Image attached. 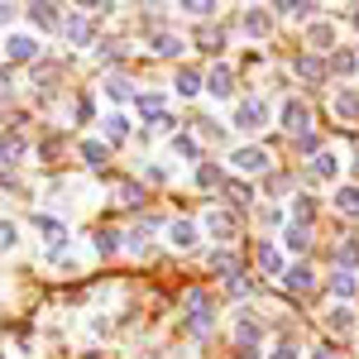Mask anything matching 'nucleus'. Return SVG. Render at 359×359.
Here are the masks:
<instances>
[{
	"label": "nucleus",
	"mask_w": 359,
	"mask_h": 359,
	"mask_svg": "<svg viewBox=\"0 0 359 359\" xmlns=\"http://www.w3.org/2000/svg\"><path fill=\"white\" fill-rule=\"evenodd\" d=\"M331 67H335V72H345V77H350V72L359 67V57H355V53H345V48H335V53H331Z\"/></svg>",
	"instance_id": "nucleus-24"
},
{
	"label": "nucleus",
	"mask_w": 359,
	"mask_h": 359,
	"mask_svg": "<svg viewBox=\"0 0 359 359\" xmlns=\"http://www.w3.org/2000/svg\"><path fill=\"white\" fill-rule=\"evenodd\" d=\"M235 168L240 172H269V154L264 149H240L235 154Z\"/></svg>",
	"instance_id": "nucleus-6"
},
{
	"label": "nucleus",
	"mask_w": 359,
	"mask_h": 359,
	"mask_svg": "<svg viewBox=\"0 0 359 359\" xmlns=\"http://www.w3.org/2000/svg\"><path fill=\"white\" fill-rule=\"evenodd\" d=\"M335 259H340V264H345V273H350V269L359 264V245H340V254H335Z\"/></svg>",
	"instance_id": "nucleus-32"
},
{
	"label": "nucleus",
	"mask_w": 359,
	"mask_h": 359,
	"mask_svg": "<svg viewBox=\"0 0 359 359\" xmlns=\"http://www.w3.org/2000/svg\"><path fill=\"white\" fill-rule=\"evenodd\" d=\"M101 125H106V139H111V144H120V139H125V130H130V120H125V115H106Z\"/></svg>",
	"instance_id": "nucleus-21"
},
{
	"label": "nucleus",
	"mask_w": 359,
	"mask_h": 359,
	"mask_svg": "<svg viewBox=\"0 0 359 359\" xmlns=\"http://www.w3.org/2000/svg\"><path fill=\"white\" fill-rule=\"evenodd\" d=\"M335 111L345 115V120H355V115H359V96H355V91H340V96H335Z\"/></svg>",
	"instance_id": "nucleus-23"
},
{
	"label": "nucleus",
	"mask_w": 359,
	"mask_h": 359,
	"mask_svg": "<svg viewBox=\"0 0 359 359\" xmlns=\"http://www.w3.org/2000/svg\"><path fill=\"white\" fill-rule=\"evenodd\" d=\"M326 321H331L335 335H345L350 326H355V311H350V306H331V316H326Z\"/></svg>",
	"instance_id": "nucleus-16"
},
{
	"label": "nucleus",
	"mask_w": 359,
	"mask_h": 359,
	"mask_svg": "<svg viewBox=\"0 0 359 359\" xmlns=\"http://www.w3.org/2000/svg\"><path fill=\"white\" fill-rule=\"evenodd\" d=\"M172 154H182V158H196V139H192V135H177V139H172Z\"/></svg>",
	"instance_id": "nucleus-31"
},
{
	"label": "nucleus",
	"mask_w": 359,
	"mask_h": 359,
	"mask_svg": "<svg viewBox=\"0 0 359 359\" xmlns=\"http://www.w3.org/2000/svg\"><path fill=\"white\" fill-rule=\"evenodd\" d=\"M115 249H120V235H115V230H101V235H96V254H101V259H111Z\"/></svg>",
	"instance_id": "nucleus-25"
},
{
	"label": "nucleus",
	"mask_w": 359,
	"mask_h": 359,
	"mask_svg": "<svg viewBox=\"0 0 359 359\" xmlns=\"http://www.w3.org/2000/svg\"><path fill=\"white\" fill-rule=\"evenodd\" d=\"M306 120H311V115H306L302 101H287V106H283V130H287V135L302 139V135H306Z\"/></svg>",
	"instance_id": "nucleus-4"
},
{
	"label": "nucleus",
	"mask_w": 359,
	"mask_h": 359,
	"mask_svg": "<svg viewBox=\"0 0 359 359\" xmlns=\"http://www.w3.org/2000/svg\"><path fill=\"white\" fill-rule=\"evenodd\" d=\"M273 10L278 15H292V20H306L316 5H311V0H283V5H273Z\"/></svg>",
	"instance_id": "nucleus-18"
},
{
	"label": "nucleus",
	"mask_w": 359,
	"mask_h": 359,
	"mask_svg": "<svg viewBox=\"0 0 359 359\" xmlns=\"http://www.w3.org/2000/svg\"><path fill=\"white\" fill-rule=\"evenodd\" d=\"M106 91H111L115 101H125V96H130V82H125V77H111V82H106Z\"/></svg>",
	"instance_id": "nucleus-33"
},
{
	"label": "nucleus",
	"mask_w": 359,
	"mask_h": 359,
	"mask_svg": "<svg viewBox=\"0 0 359 359\" xmlns=\"http://www.w3.org/2000/svg\"><path fill=\"white\" fill-rule=\"evenodd\" d=\"M29 20L39 29H53L57 25V5H29Z\"/></svg>",
	"instance_id": "nucleus-14"
},
{
	"label": "nucleus",
	"mask_w": 359,
	"mask_h": 359,
	"mask_svg": "<svg viewBox=\"0 0 359 359\" xmlns=\"http://www.w3.org/2000/svg\"><path fill=\"white\" fill-rule=\"evenodd\" d=\"M283 240H287V249H292V254H306V245H311V235H306V225H287V235H283Z\"/></svg>",
	"instance_id": "nucleus-13"
},
{
	"label": "nucleus",
	"mask_w": 359,
	"mask_h": 359,
	"mask_svg": "<svg viewBox=\"0 0 359 359\" xmlns=\"http://www.w3.org/2000/svg\"><path fill=\"white\" fill-rule=\"evenodd\" d=\"M211 264H216V273H225L230 283H240V259H235V254H221V249H216V259H211Z\"/></svg>",
	"instance_id": "nucleus-15"
},
{
	"label": "nucleus",
	"mask_w": 359,
	"mask_h": 359,
	"mask_svg": "<svg viewBox=\"0 0 359 359\" xmlns=\"http://www.w3.org/2000/svg\"><path fill=\"white\" fill-rule=\"evenodd\" d=\"M355 25H359V10H355Z\"/></svg>",
	"instance_id": "nucleus-43"
},
{
	"label": "nucleus",
	"mask_w": 359,
	"mask_h": 359,
	"mask_svg": "<svg viewBox=\"0 0 359 359\" xmlns=\"http://www.w3.org/2000/svg\"><path fill=\"white\" fill-rule=\"evenodd\" d=\"M120 201H125V206H139V187H135V182L120 187Z\"/></svg>",
	"instance_id": "nucleus-38"
},
{
	"label": "nucleus",
	"mask_w": 359,
	"mask_h": 359,
	"mask_svg": "<svg viewBox=\"0 0 359 359\" xmlns=\"http://www.w3.org/2000/svg\"><path fill=\"white\" fill-rule=\"evenodd\" d=\"M259 269H269V273H278V269H283V259H278L273 245H259Z\"/></svg>",
	"instance_id": "nucleus-27"
},
{
	"label": "nucleus",
	"mask_w": 359,
	"mask_h": 359,
	"mask_svg": "<svg viewBox=\"0 0 359 359\" xmlns=\"http://www.w3.org/2000/svg\"><path fill=\"white\" fill-rule=\"evenodd\" d=\"M292 216H297V221H311V201H306V196H297V201H292Z\"/></svg>",
	"instance_id": "nucleus-36"
},
{
	"label": "nucleus",
	"mask_w": 359,
	"mask_h": 359,
	"mask_svg": "<svg viewBox=\"0 0 359 359\" xmlns=\"http://www.w3.org/2000/svg\"><path fill=\"white\" fill-rule=\"evenodd\" d=\"M245 34L264 39V34H269V15H264V10H249V15H245Z\"/></svg>",
	"instance_id": "nucleus-19"
},
{
	"label": "nucleus",
	"mask_w": 359,
	"mask_h": 359,
	"mask_svg": "<svg viewBox=\"0 0 359 359\" xmlns=\"http://www.w3.org/2000/svg\"><path fill=\"white\" fill-rule=\"evenodd\" d=\"M206 230H211L216 240H230V235H235V216H225V211H211V216H206Z\"/></svg>",
	"instance_id": "nucleus-9"
},
{
	"label": "nucleus",
	"mask_w": 359,
	"mask_h": 359,
	"mask_svg": "<svg viewBox=\"0 0 359 359\" xmlns=\"http://www.w3.org/2000/svg\"><path fill=\"white\" fill-rule=\"evenodd\" d=\"M82 158L91 168H106V144H96V139H91V144H82Z\"/></svg>",
	"instance_id": "nucleus-26"
},
{
	"label": "nucleus",
	"mask_w": 359,
	"mask_h": 359,
	"mask_svg": "<svg viewBox=\"0 0 359 359\" xmlns=\"http://www.w3.org/2000/svg\"><path fill=\"white\" fill-rule=\"evenodd\" d=\"M5 86H10V77H5V72H0V91H5Z\"/></svg>",
	"instance_id": "nucleus-41"
},
{
	"label": "nucleus",
	"mask_w": 359,
	"mask_h": 359,
	"mask_svg": "<svg viewBox=\"0 0 359 359\" xmlns=\"http://www.w3.org/2000/svg\"><path fill=\"white\" fill-rule=\"evenodd\" d=\"M15 240H20V230H15V225H10V221H0V249H10V245H15Z\"/></svg>",
	"instance_id": "nucleus-34"
},
{
	"label": "nucleus",
	"mask_w": 359,
	"mask_h": 359,
	"mask_svg": "<svg viewBox=\"0 0 359 359\" xmlns=\"http://www.w3.org/2000/svg\"><path fill=\"white\" fill-rule=\"evenodd\" d=\"M297 72H302L306 82H316V77H321L326 67H321V57H297Z\"/></svg>",
	"instance_id": "nucleus-29"
},
{
	"label": "nucleus",
	"mask_w": 359,
	"mask_h": 359,
	"mask_svg": "<svg viewBox=\"0 0 359 359\" xmlns=\"http://www.w3.org/2000/svg\"><path fill=\"white\" fill-rule=\"evenodd\" d=\"M182 10H192V15H201V20H206V15H211V10H216V5H211V0H187V5H182Z\"/></svg>",
	"instance_id": "nucleus-37"
},
{
	"label": "nucleus",
	"mask_w": 359,
	"mask_h": 359,
	"mask_svg": "<svg viewBox=\"0 0 359 359\" xmlns=\"http://www.w3.org/2000/svg\"><path fill=\"white\" fill-rule=\"evenodd\" d=\"M154 53L158 57H177L182 53V39H177V34H154Z\"/></svg>",
	"instance_id": "nucleus-11"
},
{
	"label": "nucleus",
	"mask_w": 359,
	"mask_h": 359,
	"mask_svg": "<svg viewBox=\"0 0 359 359\" xmlns=\"http://www.w3.org/2000/svg\"><path fill=\"white\" fill-rule=\"evenodd\" d=\"M259 125H269V106L264 101H245L235 111V130H259Z\"/></svg>",
	"instance_id": "nucleus-3"
},
{
	"label": "nucleus",
	"mask_w": 359,
	"mask_h": 359,
	"mask_svg": "<svg viewBox=\"0 0 359 359\" xmlns=\"http://www.w3.org/2000/svg\"><path fill=\"white\" fill-rule=\"evenodd\" d=\"M62 34H67V43H77V48L91 43V25H86L82 15H67V20H62Z\"/></svg>",
	"instance_id": "nucleus-5"
},
{
	"label": "nucleus",
	"mask_w": 359,
	"mask_h": 359,
	"mask_svg": "<svg viewBox=\"0 0 359 359\" xmlns=\"http://www.w3.org/2000/svg\"><path fill=\"white\" fill-rule=\"evenodd\" d=\"M283 283H287L292 292H311V283H316V278H311V269H306V264H292V269L283 273Z\"/></svg>",
	"instance_id": "nucleus-8"
},
{
	"label": "nucleus",
	"mask_w": 359,
	"mask_h": 359,
	"mask_svg": "<svg viewBox=\"0 0 359 359\" xmlns=\"http://www.w3.org/2000/svg\"><path fill=\"white\" fill-rule=\"evenodd\" d=\"M5 53H10V62H34L39 57V39L34 34H10L5 39Z\"/></svg>",
	"instance_id": "nucleus-2"
},
{
	"label": "nucleus",
	"mask_w": 359,
	"mask_h": 359,
	"mask_svg": "<svg viewBox=\"0 0 359 359\" xmlns=\"http://www.w3.org/2000/svg\"><path fill=\"white\" fill-rule=\"evenodd\" d=\"M196 182H201V187H221V168L201 163V168H196Z\"/></svg>",
	"instance_id": "nucleus-28"
},
{
	"label": "nucleus",
	"mask_w": 359,
	"mask_h": 359,
	"mask_svg": "<svg viewBox=\"0 0 359 359\" xmlns=\"http://www.w3.org/2000/svg\"><path fill=\"white\" fill-rule=\"evenodd\" d=\"M187 326H192L196 335L211 331V297H206V292H192V297H187Z\"/></svg>",
	"instance_id": "nucleus-1"
},
{
	"label": "nucleus",
	"mask_w": 359,
	"mask_h": 359,
	"mask_svg": "<svg viewBox=\"0 0 359 359\" xmlns=\"http://www.w3.org/2000/svg\"><path fill=\"white\" fill-rule=\"evenodd\" d=\"M335 172H340V158L335 154H316L311 158V177H335Z\"/></svg>",
	"instance_id": "nucleus-12"
},
{
	"label": "nucleus",
	"mask_w": 359,
	"mask_h": 359,
	"mask_svg": "<svg viewBox=\"0 0 359 359\" xmlns=\"http://www.w3.org/2000/svg\"><path fill=\"white\" fill-rule=\"evenodd\" d=\"M0 359H5V355H0Z\"/></svg>",
	"instance_id": "nucleus-44"
},
{
	"label": "nucleus",
	"mask_w": 359,
	"mask_h": 359,
	"mask_svg": "<svg viewBox=\"0 0 359 359\" xmlns=\"http://www.w3.org/2000/svg\"><path fill=\"white\" fill-rule=\"evenodd\" d=\"M196 91H201V77H196L192 67H182L177 72V96H196Z\"/></svg>",
	"instance_id": "nucleus-20"
},
{
	"label": "nucleus",
	"mask_w": 359,
	"mask_h": 359,
	"mask_svg": "<svg viewBox=\"0 0 359 359\" xmlns=\"http://www.w3.org/2000/svg\"><path fill=\"white\" fill-rule=\"evenodd\" d=\"M331 287H335V297H340V302H345V297H355V273H345V269H340V273L331 278Z\"/></svg>",
	"instance_id": "nucleus-22"
},
{
	"label": "nucleus",
	"mask_w": 359,
	"mask_h": 359,
	"mask_svg": "<svg viewBox=\"0 0 359 359\" xmlns=\"http://www.w3.org/2000/svg\"><path fill=\"white\" fill-rule=\"evenodd\" d=\"M331 39H335L331 25H311V43H331Z\"/></svg>",
	"instance_id": "nucleus-35"
},
{
	"label": "nucleus",
	"mask_w": 359,
	"mask_h": 359,
	"mask_svg": "<svg viewBox=\"0 0 359 359\" xmlns=\"http://www.w3.org/2000/svg\"><path fill=\"white\" fill-rule=\"evenodd\" d=\"M316 359H331V350H316Z\"/></svg>",
	"instance_id": "nucleus-42"
},
{
	"label": "nucleus",
	"mask_w": 359,
	"mask_h": 359,
	"mask_svg": "<svg viewBox=\"0 0 359 359\" xmlns=\"http://www.w3.org/2000/svg\"><path fill=\"white\" fill-rule=\"evenodd\" d=\"M230 86H235V77H230V67H216V72H211V77H206V91H211V96H230Z\"/></svg>",
	"instance_id": "nucleus-10"
},
{
	"label": "nucleus",
	"mask_w": 359,
	"mask_h": 359,
	"mask_svg": "<svg viewBox=\"0 0 359 359\" xmlns=\"http://www.w3.org/2000/svg\"><path fill=\"white\" fill-rule=\"evenodd\" d=\"M335 206H340L345 216H359V187H340V192H335Z\"/></svg>",
	"instance_id": "nucleus-17"
},
{
	"label": "nucleus",
	"mask_w": 359,
	"mask_h": 359,
	"mask_svg": "<svg viewBox=\"0 0 359 359\" xmlns=\"http://www.w3.org/2000/svg\"><path fill=\"white\" fill-rule=\"evenodd\" d=\"M168 240H172L177 249H192L196 245V221H172L168 225Z\"/></svg>",
	"instance_id": "nucleus-7"
},
{
	"label": "nucleus",
	"mask_w": 359,
	"mask_h": 359,
	"mask_svg": "<svg viewBox=\"0 0 359 359\" xmlns=\"http://www.w3.org/2000/svg\"><path fill=\"white\" fill-rule=\"evenodd\" d=\"M15 20V5H0V25H10Z\"/></svg>",
	"instance_id": "nucleus-40"
},
{
	"label": "nucleus",
	"mask_w": 359,
	"mask_h": 359,
	"mask_svg": "<svg viewBox=\"0 0 359 359\" xmlns=\"http://www.w3.org/2000/svg\"><path fill=\"white\" fill-rule=\"evenodd\" d=\"M235 335H240V345H254V340H259V326H254L249 316H240V326H235Z\"/></svg>",
	"instance_id": "nucleus-30"
},
{
	"label": "nucleus",
	"mask_w": 359,
	"mask_h": 359,
	"mask_svg": "<svg viewBox=\"0 0 359 359\" xmlns=\"http://www.w3.org/2000/svg\"><path fill=\"white\" fill-rule=\"evenodd\" d=\"M269 359H297V350H292V345H278V350H273Z\"/></svg>",
	"instance_id": "nucleus-39"
}]
</instances>
